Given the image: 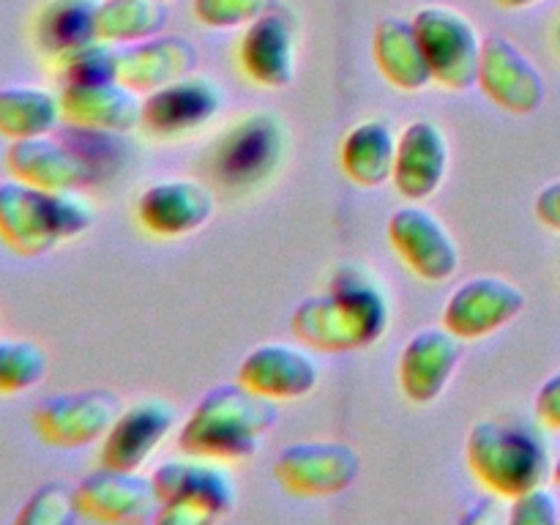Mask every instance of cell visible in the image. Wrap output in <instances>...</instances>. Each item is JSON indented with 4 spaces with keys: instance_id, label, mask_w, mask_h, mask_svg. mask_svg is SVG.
<instances>
[{
    "instance_id": "5",
    "label": "cell",
    "mask_w": 560,
    "mask_h": 525,
    "mask_svg": "<svg viewBox=\"0 0 560 525\" xmlns=\"http://www.w3.org/2000/svg\"><path fill=\"white\" fill-rule=\"evenodd\" d=\"M159 495V525H208L235 503V487L217 459L175 457L151 474Z\"/></svg>"
},
{
    "instance_id": "24",
    "label": "cell",
    "mask_w": 560,
    "mask_h": 525,
    "mask_svg": "<svg viewBox=\"0 0 560 525\" xmlns=\"http://www.w3.org/2000/svg\"><path fill=\"white\" fill-rule=\"evenodd\" d=\"M372 55L381 74L399 91H424L432 82L430 63L410 20L386 16L377 22L375 36H372Z\"/></svg>"
},
{
    "instance_id": "22",
    "label": "cell",
    "mask_w": 560,
    "mask_h": 525,
    "mask_svg": "<svg viewBox=\"0 0 560 525\" xmlns=\"http://www.w3.org/2000/svg\"><path fill=\"white\" fill-rule=\"evenodd\" d=\"M244 74L260 88H288L295 80V33L277 9L246 25L238 44Z\"/></svg>"
},
{
    "instance_id": "9",
    "label": "cell",
    "mask_w": 560,
    "mask_h": 525,
    "mask_svg": "<svg viewBox=\"0 0 560 525\" xmlns=\"http://www.w3.org/2000/svg\"><path fill=\"white\" fill-rule=\"evenodd\" d=\"M386 235L405 266L424 282H446L457 273V241L430 208L416 202L397 208L388 217Z\"/></svg>"
},
{
    "instance_id": "40",
    "label": "cell",
    "mask_w": 560,
    "mask_h": 525,
    "mask_svg": "<svg viewBox=\"0 0 560 525\" xmlns=\"http://www.w3.org/2000/svg\"><path fill=\"white\" fill-rule=\"evenodd\" d=\"M164 3H167V0H164Z\"/></svg>"
},
{
    "instance_id": "20",
    "label": "cell",
    "mask_w": 560,
    "mask_h": 525,
    "mask_svg": "<svg viewBox=\"0 0 560 525\" xmlns=\"http://www.w3.org/2000/svg\"><path fill=\"white\" fill-rule=\"evenodd\" d=\"M5 170L11 178L47 191L80 189L93 175L91 162L52 135L11 142L5 151Z\"/></svg>"
},
{
    "instance_id": "13",
    "label": "cell",
    "mask_w": 560,
    "mask_h": 525,
    "mask_svg": "<svg viewBox=\"0 0 560 525\" xmlns=\"http://www.w3.org/2000/svg\"><path fill=\"white\" fill-rule=\"evenodd\" d=\"M525 293L509 279L481 273L459 284L446 301L443 326L459 339H485L523 315Z\"/></svg>"
},
{
    "instance_id": "4",
    "label": "cell",
    "mask_w": 560,
    "mask_h": 525,
    "mask_svg": "<svg viewBox=\"0 0 560 525\" xmlns=\"http://www.w3.org/2000/svg\"><path fill=\"white\" fill-rule=\"evenodd\" d=\"M468 468L495 498H517L520 492L545 485L550 476V454L545 443L525 427L485 419L470 427L465 441Z\"/></svg>"
},
{
    "instance_id": "25",
    "label": "cell",
    "mask_w": 560,
    "mask_h": 525,
    "mask_svg": "<svg viewBox=\"0 0 560 525\" xmlns=\"http://www.w3.org/2000/svg\"><path fill=\"white\" fill-rule=\"evenodd\" d=\"M397 159V137L383 120H361L345 135L339 162L353 184L375 189L392 180Z\"/></svg>"
},
{
    "instance_id": "29",
    "label": "cell",
    "mask_w": 560,
    "mask_h": 525,
    "mask_svg": "<svg viewBox=\"0 0 560 525\" xmlns=\"http://www.w3.org/2000/svg\"><path fill=\"white\" fill-rule=\"evenodd\" d=\"M47 353L31 339L0 337V397L22 394L38 386L47 375Z\"/></svg>"
},
{
    "instance_id": "17",
    "label": "cell",
    "mask_w": 560,
    "mask_h": 525,
    "mask_svg": "<svg viewBox=\"0 0 560 525\" xmlns=\"http://www.w3.org/2000/svg\"><path fill=\"white\" fill-rule=\"evenodd\" d=\"M463 359V339L443 328H424L405 342L399 355V386L416 405H430L446 392Z\"/></svg>"
},
{
    "instance_id": "19",
    "label": "cell",
    "mask_w": 560,
    "mask_h": 525,
    "mask_svg": "<svg viewBox=\"0 0 560 525\" xmlns=\"http://www.w3.org/2000/svg\"><path fill=\"white\" fill-rule=\"evenodd\" d=\"M317 377L320 372H317L315 359L304 348L284 342L257 345L238 366V381L273 402L301 399L317 386Z\"/></svg>"
},
{
    "instance_id": "3",
    "label": "cell",
    "mask_w": 560,
    "mask_h": 525,
    "mask_svg": "<svg viewBox=\"0 0 560 525\" xmlns=\"http://www.w3.org/2000/svg\"><path fill=\"white\" fill-rule=\"evenodd\" d=\"M93 224V208L77 189L47 191L11 178L0 184V241L22 257L47 255Z\"/></svg>"
},
{
    "instance_id": "31",
    "label": "cell",
    "mask_w": 560,
    "mask_h": 525,
    "mask_svg": "<svg viewBox=\"0 0 560 525\" xmlns=\"http://www.w3.org/2000/svg\"><path fill=\"white\" fill-rule=\"evenodd\" d=\"M80 512V501H77V485H66V481H49V485L38 487L31 498L25 501L22 512L16 514L20 525H69L74 523Z\"/></svg>"
},
{
    "instance_id": "34",
    "label": "cell",
    "mask_w": 560,
    "mask_h": 525,
    "mask_svg": "<svg viewBox=\"0 0 560 525\" xmlns=\"http://www.w3.org/2000/svg\"><path fill=\"white\" fill-rule=\"evenodd\" d=\"M534 408L541 424L550 427V430H560V370L541 383Z\"/></svg>"
},
{
    "instance_id": "6",
    "label": "cell",
    "mask_w": 560,
    "mask_h": 525,
    "mask_svg": "<svg viewBox=\"0 0 560 525\" xmlns=\"http://www.w3.org/2000/svg\"><path fill=\"white\" fill-rule=\"evenodd\" d=\"M284 124L271 113H249L233 126L211 148L213 178L228 189H252L262 184L284 156Z\"/></svg>"
},
{
    "instance_id": "16",
    "label": "cell",
    "mask_w": 560,
    "mask_h": 525,
    "mask_svg": "<svg viewBox=\"0 0 560 525\" xmlns=\"http://www.w3.org/2000/svg\"><path fill=\"white\" fill-rule=\"evenodd\" d=\"M175 424V408L164 399H140L120 408L118 419L102 438L98 463L107 468L140 470L156 454Z\"/></svg>"
},
{
    "instance_id": "27",
    "label": "cell",
    "mask_w": 560,
    "mask_h": 525,
    "mask_svg": "<svg viewBox=\"0 0 560 525\" xmlns=\"http://www.w3.org/2000/svg\"><path fill=\"white\" fill-rule=\"evenodd\" d=\"M98 0H47L33 25V36L49 58L69 52L96 36Z\"/></svg>"
},
{
    "instance_id": "15",
    "label": "cell",
    "mask_w": 560,
    "mask_h": 525,
    "mask_svg": "<svg viewBox=\"0 0 560 525\" xmlns=\"http://www.w3.org/2000/svg\"><path fill=\"white\" fill-rule=\"evenodd\" d=\"M77 501L82 514L102 523H145L159 512V495L151 476L107 465L77 481Z\"/></svg>"
},
{
    "instance_id": "39",
    "label": "cell",
    "mask_w": 560,
    "mask_h": 525,
    "mask_svg": "<svg viewBox=\"0 0 560 525\" xmlns=\"http://www.w3.org/2000/svg\"><path fill=\"white\" fill-rule=\"evenodd\" d=\"M0 328H3V315H0Z\"/></svg>"
},
{
    "instance_id": "10",
    "label": "cell",
    "mask_w": 560,
    "mask_h": 525,
    "mask_svg": "<svg viewBox=\"0 0 560 525\" xmlns=\"http://www.w3.org/2000/svg\"><path fill=\"white\" fill-rule=\"evenodd\" d=\"M222 85L213 77L191 71L145 93L140 126L151 137H162V140L186 137L211 124L222 109Z\"/></svg>"
},
{
    "instance_id": "1",
    "label": "cell",
    "mask_w": 560,
    "mask_h": 525,
    "mask_svg": "<svg viewBox=\"0 0 560 525\" xmlns=\"http://www.w3.org/2000/svg\"><path fill=\"white\" fill-rule=\"evenodd\" d=\"M279 405L244 383H219L202 394L180 424L178 446L191 457L233 463L249 459L277 427Z\"/></svg>"
},
{
    "instance_id": "38",
    "label": "cell",
    "mask_w": 560,
    "mask_h": 525,
    "mask_svg": "<svg viewBox=\"0 0 560 525\" xmlns=\"http://www.w3.org/2000/svg\"><path fill=\"white\" fill-rule=\"evenodd\" d=\"M556 42H558V49H560V22H558V31H556Z\"/></svg>"
},
{
    "instance_id": "21",
    "label": "cell",
    "mask_w": 560,
    "mask_h": 525,
    "mask_svg": "<svg viewBox=\"0 0 560 525\" xmlns=\"http://www.w3.org/2000/svg\"><path fill=\"white\" fill-rule=\"evenodd\" d=\"M60 107L82 131H131L142 120V98L120 80L60 85Z\"/></svg>"
},
{
    "instance_id": "37",
    "label": "cell",
    "mask_w": 560,
    "mask_h": 525,
    "mask_svg": "<svg viewBox=\"0 0 560 525\" xmlns=\"http://www.w3.org/2000/svg\"><path fill=\"white\" fill-rule=\"evenodd\" d=\"M552 476H556V481H558V487H560V457H558L556 468H552Z\"/></svg>"
},
{
    "instance_id": "26",
    "label": "cell",
    "mask_w": 560,
    "mask_h": 525,
    "mask_svg": "<svg viewBox=\"0 0 560 525\" xmlns=\"http://www.w3.org/2000/svg\"><path fill=\"white\" fill-rule=\"evenodd\" d=\"M63 120L60 93L36 85L0 88V137L16 142L52 135Z\"/></svg>"
},
{
    "instance_id": "14",
    "label": "cell",
    "mask_w": 560,
    "mask_h": 525,
    "mask_svg": "<svg viewBox=\"0 0 560 525\" xmlns=\"http://www.w3.org/2000/svg\"><path fill=\"white\" fill-rule=\"evenodd\" d=\"M217 197L197 178H164L137 200V222L156 238H184L211 222Z\"/></svg>"
},
{
    "instance_id": "32",
    "label": "cell",
    "mask_w": 560,
    "mask_h": 525,
    "mask_svg": "<svg viewBox=\"0 0 560 525\" xmlns=\"http://www.w3.org/2000/svg\"><path fill=\"white\" fill-rule=\"evenodd\" d=\"M277 9V0H195V16L213 31L246 27Z\"/></svg>"
},
{
    "instance_id": "11",
    "label": "cell",
    "mask_w": 560,
    "mask_h": 525,
    "mask_svg": "<svg viewBox=\"0 0 560 525\" xmlns=\"http://www.w3.org/2000/svg\"><path fill=\"white\" fill-rule=\"evenodd\" d=\"M361 457L353 446L339 441H304L282 448L273 463V476L295 495H337L359 479Z\"/></svg>"
},
{
    "instance_id": "35",
    "label": "cell",
    "mask_w": 560,
    "mask_h": 525,
    "mask_svg": "<svg viewBox=\"0 0 560 525\" xmlns=\"http://www.w3.org/2000/svg\"><path fill=\"white\" fill-rule=\"evenodd\" d=\"M534 211L536 219H539L545 228L560 233V180H552V184H547L545 189L536 195Z\"/></svg>"
},
{
    "instance_id": "7",
    "label": "cell",
    "mask_w": 560,
    "mask_h": 525,
    "mask_svg": "<svg viewBox=\"0 0 560 525\" xmlns=\"http://www.w3.org/2000/svg\"><path fill=\"white\" fill-rule=\"evenodd\" d=\"M410 22L430 63L432 80L448 91L474 88L479 80L481 44H485L474 22L446 5H424Z\"/></svg>"
},
{
    "instance_id": "12",
    "label": "cell",
    "mask_w": 560,
    "mask_h": 525,
    "mask_svg": "<svg viewBox=\"0 0 560 525\" xmlns=\"http://www.w3.org/2000/svg\"><path fill=\"white\" fill-rule=\"evenodd\" d=\"M476 85L492 104L512 115H534L547 96L545 77L534 60L501 33H490L481 44Z\"/></svg>"
},
{
    "instance_id": "30",
    "label": "cell",
    "mask_w": 560,
    "mask_h": 525,
    "mask_svg": "<svg viewBox=\"0 0 560 525\" xmlns=\"http://www.w3.org/2000/svg\"><path fill=\"white\" fill-rule=\"evenodd\" d=\"M52 63L60 85L118 80V47L102 42V38H93V42L58 55V58H52Z\"/></svg>"
},
{
    "instance_id": "2",
    "label": "cell",
    "mask_w": 560,
    "mask_h": 525,
    "mask_svg": "<svg viewBox=\"0 0 560 525\" xmlns=\"http://www.w3.org/2000/svg\"><path fill=\"white\" fill-rule=\"evenodd\" d=\"M301 345L326 353L364 350L383 337L388 326V301L372 279L342 271L326 293L310 295L290 317Z\"/></svg>"
},
{
    "instance_id": "18",
    "label": "cell",
    "mask_w": 560,
    "mask_h": 525,
    "mask_svg": "<svg viewBox=\"0 0 560 525\" xmlns=\"http://www.w3.org/2000/svg\"><path fill=\"white\" fill-rule=\"evenodd\" d=\"M448 140L435 120H413L397 137L394 186L410 202L427 200L443 186L448 173Z\"/></svg>"
},
{
    "instance_id": "33",
    "label": "cell",
    "mask_w": 560,
    "mask_h": 525,
    "mask_svg": "<svg viewBox=\"0 0 560 525\" xmlns=\"http://www.w3.org/2000/svg\"><path fill=\"white\" fill-rule=\"evenodd\" d=\"M558 498L545 485L520 492L509 506V523L512 525H558Z\"/></svg>"
},
{
    "instance_id": "28",
    "label": "cell",
    "mask_w": 560,
    "mask_h": 525,
    "mask_svg": "<svg viewBox=\"0 0 560 525\" xmlns=\"http://www.w3.org/2000/svg\"><path fill=\"white\" fill-rule=\"evenodd\" d=\"M167 20L164 0H98L96 36L115 47H126L159 36Z\"/></svg>"
},
{
    "instance_id": "8",
    "label": "cell",
    "mask_w": 560,
    "mask_h": 525,
    "mask_svg": "<svg viewBox=\"0 0 560 525\" xmlns=\"http://www.w3.org/2000/svg\"><path fill=\"white\" fill-rule=\"evenodd\" d=\"M118 413V394L107 392V388L55 394L36 405L33 430L49 446L80 448L102 441Z\"/></svg>"
},
{
    "instance_id": "23",
    "label": "cell",
    "mask_w": 560,
    "mask_h": 525,
    "mask_svg": "<svg viewBox=\"0 0 560 525\" xmlns=\"http://www.w3.org/2000/svg\"><path fill=\"white\" fill-rule=\"evenodd\" d=\"M197 49L184 36H153L118 47V80L135 93H151L178 77L191 74Z\"/></svg>"
},
{
    "instance_id": "36",
    "label": "cell",
    "mask_w": 560,
    "mask_h": 525,
    "mask_svg": "<svg viewBox=\"0 0 560 525\" xmlns=\"http://www.w3.org/2000/svg\"><path fill=\"white\" fill-rule=\"evenodd\" d=\"M501 9H509V11H520V9H528V5L539 3V0H495Z\"/></svg>"
}]
</instances>
